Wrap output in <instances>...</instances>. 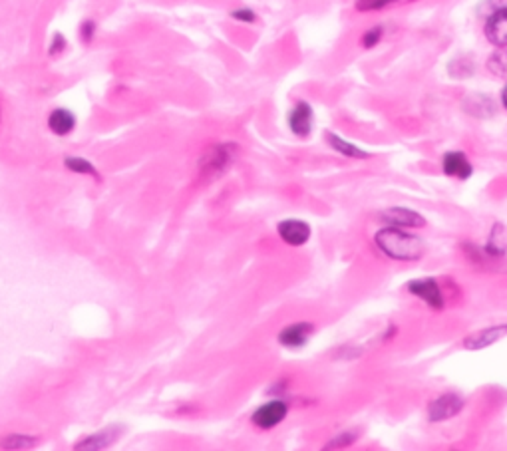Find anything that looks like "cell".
Instances as JSON below:
<instances>
[{
  "instance_id": "obj_23",
  "label": "cell",
  "mask_w": 507,
  "mask_h": 451,
  "mask_svg": "<svg viewBox=\"0 0 507 451\" xmlns=\"http://www.w3.org/2000/svg\"><path fill=\"white\" fill-rule=\"evenodd\" d=\"M388 2H392V0H360L358 6H360L362 11H368V9H380V6H384Z\"/></svg>"
},
{
  "instance_id": "obj_13",
  "label": "cell",
  "mask_w": 507,
  "mask_h": 451,
  "mask_svg": "<svg viewBox=\"0 0 507 451\" xmlns=\"http://www.w3.org/2000/svg\"><path fill=\"white\" fill-rule=\"evenodd\" d=\"M388 223H392L394 227H422L424 225V217H420L414 211L406 209H390L382 215Z\"/></svg>"
},
{
  "instance_id": "obj_19",
  "label": "cell",
  "mask_w": 507,
  "mask_h": 451,
  "mask_svg": "<svg viewBox=\"0 0 507 451\" xmlns=\"http://www.w3.org/2000/svg\"><path fill=\"white\" fill-rule=\"evenodd\" d=\"M66 46H68V42H66V38L62 36L60 32H56V34L52 36L50 46H48V56H52V58L60 56L62 52L66 50Z\"/></svg>"
},
{
  "instance_id": "obj_5",
  "label": "cell",
  "mask_w": 507,
  "mask_h": 451,
  "mask_svg": "<svg viewBox=\"0 0 507 451\" xmlns=\"http://www.w3.org/2000/svg\"><path fill=\"white\" fill-rule=\"evenodd\" d=\"M48 130L58 135V138H66L70 135L72 131L76 130V116L66 108H56L50 111L48 116Z\"/></svg>"
},
{
  "instance_id": "obj_17",
  "label": "cell",
  "mask_w": 507,
  "mask_h": 451,
  "mask_svg": "<svg viewBox=\"0 0 507 451\" xmlns=\"http://www.w3.org/2000/svg\"><path fill=\"white\" fill-rule=\"evenodd\" d=\"M326 138H328V143H330V145H333L336 151H340L342 155H346V157H368L364 151L355 147V145H352V143H348V141L340 140V138H338V135H335V133H328Z\"/></svg>"
},
{
  "instance_id": "obj_18",
  "label": "cell",
  "mask_w": 507,
  "mask_h": 451,
  "mask_svg": "<svg viewBox=\"0 0 507 451\" xmlns=\"http://www.w3.org/2000/svg\"><path fill=\"white\" fill-rule=\"evenodd\" d=\"M487 68H489V72H491L494 76L507 80V50L506 48L497 50L496 54L489 58V62H487Z\"/></svg>"
},
{
  "instance_id": "obj_22",
  "label": "cell",
  "mask_w": 507,
  "mask_h": 451,
  "mask_svg": "<svg viewBox=\"0 0 507 451\" xmlns=\"http://www.w3.org/2000/svg\"><path fill=\"white\" fill-rule=\"evenodd\" d=\"M380 36H382V28H372V30H368L364 34V38H362V44H364L366 48H372L374 44H378V40H380Z\"/></svg>"
},
{
  "instance_id": "obj_26",
  "label": "cell",
  "mask_w": 507,
  "mask_h": 451,
  "mask_svg": "<svg viewBox=\"0 0 507 451\" xmlns=\"http://www.w3.org/2000/svg\"><path fill=\"white\" fill-rule=\"evenodd\" d=\"M0 121H2V106H0Z\"/></svg>"
},
{
  "instance_id": "obj_4",
  "label": "cell",
  "mask_w": 507,
  "mask_h": 451,
  "mask_svg": "<svg viewBox=\"0 0 507 451\" xmlns=\"http://www.w3.org/2000/svg\"><path fill=\"white\" fill-rule=\"evenodd\" d=\"M486 36L497 48H506L507 46V9L494 12L491 16H487L486 22Z\"/></svg>"
},
{
  "instance_id": "obj_3",
  "label": "cell",
  "mask_w": 507,
  "mask_h": 451,
  "mask_svg": "<svg viewBox=\"0 0 507 451\" xmlns=\"http://www.w3.org/2000/svg\"><path fill=\"white\" fill-rule=\"evenodd\" d=\"M286 416V403L284 401H269L264 403L263 408L253 413V423L263 428V430H269V428H274L277 423H281Z\"/></svg>"
},
{
  "instance_id": "obj_2",
  "label": "cell",
  "mask_w": 507,
  "mask_h": 451,
  "mask_svg": "<svg viewBox=\"0 0 507 451\" xmlns=\"http://www.w3.org/2000/svg\"><path fill=\"white\" fill-rule=\"evenodd\" d=\"M122 435V428H106V430L98 431V433H91L88 438H84L82 441H78L74 445V450L82 451H100L112 447L116 441L120 440Z\"/></svg>"
},
{
  "instance_id": "obj_20",
  "label": "cell",
  "mask_w": 507,
  "mask_h": 451,
  "mask_svg": "<svg viewBox=\"0 0 507 451\" xmlns=\"http://www.w3.org/2000/svg\"><path fill=\"white\" fill-rule=\"evenodd\" d=\"M96 36V22L94 21H84L80 24V38L84 44H90Z\"/></svg>"
},
{
  "instance_id": "obj_1",
  "label": "cell",
  "mask_w": 507,
  "mask_h": 451,
  "mask_svg": "<svg viewBox=\"0 0 507 451\" xmlns=\"http://www.w3.org/2000/svg\"><path fill=\"white\" fill-rule=\"evenodd\" d=\"M376 245L382 249V251L398 259V261H414L422 257V241L414 237V235H408L406 231H402L400 227H388L376 235Z\"/></svg>"
},
{
  "instance_id": "obj_15",
  "label": "cell",
  "mask_w": 507,
  "mask_h": 451,
  "mask_svg": "<svg viewBox=\"0 0 507 451\" xmlns=\"http://www.w3.org/2000/svg\"><path fill=\"white\" fill-rule=\"evenodd\" d=\"M38 445V438L34 435H26V433H9L0 440V450H32Z\"/></svg>"
},
{
  "instance_id": "obj_7",
  "label": "cell",
  "mask_w": 507,
  "mask_h": 451,
  "mask_svg": "<svg viewBox=\"0 0 507 451\" xmlns=\"http://www.w3.org/2000/svg\"><path fill=\"white\" fill-rule=\"evenodd\" d=\"M289 126H291V130L296 135L306 138L311 133V128H313V110H311V106L304 104V101H299L293 108V111H291V116H289Z\"/></svg>"
},
{
  "instance_id": "obj_21",
  "label": "cell",
  "mask_w": 507,
  "mask_h": 451,
  "mask_svg": "<svg viewBox=\"0 0 507 451\" xmlns=\"http://www.w3.org/2000/svg\"><path fill=\"white\" fill-rule=\"evenodd\" d=\"M481 9L486 11V16H491L494 12L507 9V0H486Z\"/></svg>"
},
{
  "instance_id": "obj_16",
  "label": "cell",
  "mask_w": 507,
  "mask_h": 451,
  "mask_svg": "<svg viewBox=\"0 0 507 451\" xmlns=\"http://www.w3.org/2000/svg\"><path fill=\"white\" fill-rule=\"evenodd\" d=\"M229 147L225 145H217L211 150V153L203 160V167L205 171H221L229 163V153H227Z\"/></svg>"
},
{
  "instance_id": "obj_14",
  "label": "cell",
  "mask_w": 507,
  "mask_h": 451,
  "mask_svg": "<svg viewBox=\"0 0 507 451\" xmlns=\"http://www.w3.org/2000/svg\"><path fill=\"white\" fill-rule=\"evenodd\" d=\"M506 332L507 326H501V328L497 326V328H489V330L476 332L472 338H467L466 346L469 350H481V348H487V346H491L494 342L499 340Z\"/></svg>"
},
{
  "instance_id": "obj_10",
  "label": "cell",
  "mask_w": 507,
  "mask_h": 451,
  "mask_svg": "<svg viewBox=\"0 0 507 451\" xmlns=\"http://www.w3.org/2000/svg\"><path fill=\"white\" fill-rule=\"evenodd\" d=\"M311 332H313V324H308V322H296V324H293V326H289V328H284V330L281 332L279 340H281V344H284V346H289V348H299V346H303L304 342L308 340Z\"/></svg>"
},
{
  "instance_id": "obj_9",
  "label": "cell",
  "mask_w": 507,
  "mask_h": 451,
  "mask_svg": "<svg viewBox=\"0 0 507 451\" xmlns=\"http://www.w3.org/2000/svg\"><path fill=\"white\" fill-rule=\"evenodd\" d=\"M410 292L420 296L422 301H426L430 306L434 308H442L444 306V296L440 292V286H438L436 281H414L410 282Z\"/></svg>"
},
{
  "instance_id": "obj_11",
  "label": "cell",
  "mask_w": 507,
  "mask_h": 451,
  "mask_svg": "<svg viewBox=\"0 0 507 451\" xmlns=\"http://www.w3.org/2000/svg\"><path fill=\"white\" fill-rule=\"evenodd\" d=\"M64 167L70 171V173H76V175H86V177H90V179H94L96 183H101V173L100 169L91 163V161H88L86 157H80V155H68V157H64Z\"/></svg>"
},
{
  "instance_id": "obj_6",
  "label": "cell",
  "mask_w": 507,
  "mask_h": 451,
  "mask_svg": "<svg viewBox=\"0 0 507 451\" xmlns=\"http://www.w3.org/2000/svg\"><path fill=\"white\" fill-rule=\"evenodd\" d=\"M462 406H464V401L459 400L457 396H454V394H446V396L438 398L436 401H432V406H430V420L432 421L447 420V418L456 416L457 411L462 410Z\"/></svg>"
},
{
  "instance_id": "obj_24",
  "label": "cell",
  "mask_w": 507,
  "mask_h": 451,
  "mask_svg": "<svg viewBox=\"0 0 507 451\" xmlns=\"http://www.w3.org/2000/svg\"><path fill=\"white\" fill-rule=\"evenodd\" d=\"M233 18H237V21H243V22H253L255 21V12L253 11H247V9H243V11H235L233 14H231Z\"/></svg>"
},
{
  "instance_id": "obj_12",
  "label": "cell",
  "mask_w": 507,
  "mask_h": 451,
  "mask_svg": "<svg viewBox=\"0 0 507 451\" xmlns=\"http://www.w3.org/2000/svg\"><path fill=\"white\" fill-rule=\"evenodd\" d=\"M444 171H446V175H452V177L467 179L472 175V165H469V161L464 153L452 151L444 157Z\"/></svg>"
},
{
  "instance_id": "obj_25",
  "label": "cell",
  "mask_w": 507,
  "mask_h": 451,
  "mask_svg": "<svg viewBox=\"0 0 507 451\" xmlns=\"http://www.w3.org/2000/svg\"><path fill=\"white\" fill-rule=\"evenodd\" d=\"M501 101H503V106H506V110H507V86H506V90H503V94H501Z\"/></svg>"
},
{
  "instance_id": "obj_8",
  "label": "cell",
  "mask_w": 507,
  "mask_h": 451,
  "mask_svg": "<svg viewBox=\"0 0 507 451\" xmlns=\"http://www.w3.org/2000/svg\"><path fill=\"white\" fill-rule=\"evenodd\" d=\"M279 235L283 237L284 243L299 247V245H304V243L308 241L311 227L306 223H303V221H284V223L279 225Z\"/></svg>"
}]
</instances>
